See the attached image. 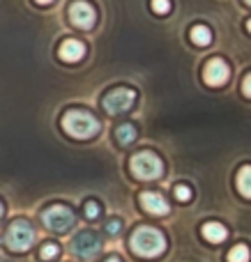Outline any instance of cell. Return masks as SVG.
<instances>
[{
  "mask_svg": "<svg viewBox=\"0 0 251 262\" xmlns=\"http://www.w3.org/2000/svg\"><path fill=\"white\" fill-rule=\"evenodd\" d=\"M129 244H132L134 253H138L141 258H157V255H161L166 251V237L157 228L141 226L134 230Z\"/></svg>",
  "mask_w": 251,
  "mask_h": 262,
  "instance_id": "obj_1",
  "label": "cell"
},
{
  "mask_svg": "<svg viewBox=\"0 0 251 262\" xmlns=\"http://www.w3.org/2000/svg\"><path fill=\"white\" fill-rule=\"evenodd\" d=\"M62 129L72 138H92L99 131V120L95 115H90L88 111L74 108L62 115Z\"/></svg>",
  "mask_w": 251,
  "mask_h": 262,
  "instance_id": "obj_2",
  "label": "cell"
},
{
  "mask_svg": "<svg viewBox=\"0 0 251 262\" xmlns=\"http://www.w3.org/2000/svg\"><path fill=\"white\" fill-rule=\"evenodd\" d=\"M132 172L138 180H159L164 172V163L152 152H138L132 159Z\"/></svg>",
  "mask_w": 251,
  "mask_h": 262,
  "instance_id": "obj_3",
  "label": "cell"
},
{
  "mask_svg": "<svg viewBox=\"0 0 251 262\" xmlns=\"http://www.w3.org/2000/svg\"><path fill=\"white\" fill-rule=\"evenodd\" d=\"M5 239H7V246L12 251H28L32 246V242H35V230H32V226L28 221L16 219V221L9 226Z\"/></svg>",
  "mask_w": 251,
  "mask_h": 262,
  "instance_id": "obj_4",
  "label": "cell"
},
{
  "mask_svg": "<svg viewBox=\"0 0 251 262\" xmlns=\"http://www.w3.org/2000/svg\"><path fill=\"white\" fill-rule=\"evenodd\" d=\"M41 221H44V226L49 228V230L62 235V232H67L69 228L74 226V212L67 205H53V207H49L41 214Z\"/></svg>",
  "mask_w": 251,
  "mask_h": 262,
  "instance_id": "obj_5",
  "label": "cell"
},
{
  "mask_svg": "<svg viewBox=\"0 0 251 262\" xmlns=\"http://www.w3.org/2000/svg\"><path fill=\"white\" fill-rule=\"evenodd\" d=\"M134 99H136V92L134 90H129V88H115V90H111L109 95L104 97V108H106V113H111V115L124 113V111L132 108Z\"/></svg>",
  "mask_w": 251,
  "mask_h": 262,
  "instance_id": "obj_6",
  "label": "cell"
},
{
  "mask_svg": "<svg viewBox=\"0 0 251 262\" xmlns=\"http://www.w3.org/2000/svg\"><path fill=\"white\" fill-rule=\"evenodd\" d=\"M104 249V244H101V237L95 235V232H81V235H76L72 239V253L78 255V258H95L99 251Z\"/></svg>",
  "mask_w": 251,
  "mask_h": 262,
  "instance_id": "obj_7",
  "label": "cell"
},
{
  "mask_svg": "<svg viewBox=\"0 0 251 262\" xmlns=\"http://www.w3.org/2000/svg\"><path fill=\"white\" fill-rule=\"evenodd\" d=\"M69 18H72V23L76 28H83V30H88V28L95 26V9H92L90 3H86V0H76V3H72V7H69Z\"/></svg>",
  "mask_w": 251,
  "mask_h": 262,
  "instance_id": "obj_8",
  "label": "cell"
},
{
  "mask_svg": "<svg viewBox=\"0 0 251 262\" xmlns=\"http://www.w3.org/2000/svg\"><path fill=\"white\" fill-rule=\"evenodd\" d=\"M203 78H205L207 85L219 88L231 78V69H228V64H226L224 60L215 58V60H210V62L205 64V69H203Z\"/></svg>",
  "mask_w": 251,
  "mask_h": 262,
  "instance_id": "obj_9",
  "label": "cell"
},
{
  "mask_svg": "<svg viewBox=\"0 0 251 262\" xmlns=\"http://www.w3.org/2000/svg\"><path fill=\"white\" fill-rule=\"evenodd\" d=\"M141 207L145 209L148 214H155V216H164L169 214V203L161 193L157 191H143L141 193Z\"/></svg>",
  "mask_w": 251,
  "mask_h": 262,
  "instance_id": "obj_10",
  "label": "cell"
},
{
  "mask_svg": "<svg viewBox=\"0 0 251 262\" xmlns=\"http://www.w3.org/2000/svg\"><path fill=\"white\" fill-rule=\"evenodd\" d=\"M58 53L65 62H78V60L86 55V46H83L78 39H65Z\"/></svg>",
  "mask_w": 251,
  "mask_h": 262,
  "instance_id": "obj_11",
  "label": "cell"
},
{
  "mask_svg": "<svg viewBox=\"0 0 251 262\" xmlns=\"http://www.w3.org/2000/svg\"><path fill=\"white\" fill-rule=\"evenodd\" d=\"M203 237H205L207 242H212V244H219V242H224L226 237H228V230H226L221 223L210 221L203 226Z\"/></svg>",
  "mask_w": 251,
  "mask_h": 262,
  "instance_id": "obj_12",
  "label": "cell"
},
{
  "mask_svg": "<svg viewBox=\"0 0 251 262\" xmlns=\"http://www.w3.org/2000/svg\"><path fill=\"white\" fill-rule=\"evenodd\" d=\"M238 191L244 198H251V166H242L238 170Z\"/></svg>",
  "mask_w": 251,
  "mask_h": 262,
  "instance_id": "obj_13",
  "label": "cell"
},
{
  "mask_svg": "<svg viewBox=\"0 0 251 262\" xmlns=\"http://www.w3.org/2000/svg\"><path fill=\"white\" fill-rule=\"evenodd\" d=\"M189 37H192V41L198 46H207L212 41V32L207 26H194L192 32H189Z\"/></svg>",
  "mask_w": 251,
  "mask_h": 262,
  "instance_id": "obj_14",
  "label": "cell"
},
{
  "mask_svg": "<svg viewBox=\"0 0 251 262\" xmlns=\"http://www.w3.org/2000/svg\"><path fill=\"white\" fill-rule=\"evenodd\" d=\"M115 138H118V143L120 145H129V143H134L136 140V127L134 124H120L118 131H115Z\"/></svg>",
  "mask_w": 251,
  "mask_h": 262,
  "instance_id": "obj_15",
  "label": "cell"
},
{
  "mask_svg": "<svg viewBox=\"0 0 251 262\" xmlns=\"http://www.w3.org/2000/svg\"><path fill=\"white\" fill-rule=\"evenodd\" d=\"M251 258V251H249V246H244V244H238L235 249H231V253H228V262H249Z\"/></svg>",
  "mask_w": 251,
  "mask_h": 262,
  "instance_id": "obj_16",
  "label": "cell"
},
{
  "mask_svg": "<svg viewBox=\"0 0 251 262\" xmlns=\"http://www.w3.org/2000/svg\"><path fill=\"white\" fill-rule=\"evenodd\" d=\"M58 251H60V246L53 244V242H49V244L41 246L39 258H41V260H51V258H55V255H58Z\"/></svg>",
  "mask_w": 251,
  "mask_h": 262,
  "instance_id": "obj_17",
  "label": "cell"
},
{
  "mask_svg": "<svg viewBox=\"0 0 251 262\" xmlns=\"http://www.w3.org/2000/svg\"><path fill=\"white\" fill-rule=\"evenodd\" d=\"M83 209H86V216H88V219H97V216L101 214V205L95 203V200H88Z\"/></svg>",
  "mask_w": 251,
  "mask_h": 262,
  "instance_id": "obj_18",
  "label": "cell"
},
{
  "mask_svg": "<svg viewBox=\"0 0 251 262\" xmlns=\"http://www.w3.org/2000/svg\"><path fill=\"white\" fill-rule=\"evenodd\" d=\"M175 198L182 200V203H187V200H192V189L184 184H178L175 186Z\"/></svg>",
  "mask_w": 251,
  "mask_h": 262,
  "instance_id": "obj_19",
  "label": "cell"
},
{
  "mask_svg": "<svg viewBox=\"0 0 251 262\" xmlns=\"http://www.w3.org/2000/svg\"><path fill=\"white\" fill-rule=\"evenodd\" d=\"M152 9L157 14H166L171 9V0H152Z\"/></svg>",
  "mask_w": 251,
  "mask_h": 262,
  "instance_id": "obj_20",
  "label": "cell"
},
{
  "mask_svg": "<svg viewBox=\"0 0 251 262\" xmlns=\"http://www.w3.org/2000/svg\"><path fill=\"white\" fill-rule=\"evenodd\" d=\"M120 230H122V223H120L118 219H111V221L106 223V232H109V235H120Z\"/></svg>",
  "mask_w": 251,
  "mask_h": 262,
  "instance_id": "obj_21",
  "label": "cell"
},
{
  "mask_svg": "<svg viewBox=\"0 0 251 262\" xmlns=\"http://www.w3.org/2000/svg\"><path fill=\"white\" fill-rule=\"evenodd\" d=\"M242 92H244L247 97H251V74H249L247 78H244V83H242Z\"/></svg>",
  "mask_w": 251,
  "mask_h": 262,
  "instance_id": "obj_22",
  "label": "cell"
},
{
  "mask_svg": "<svg viewBox=\"0 0 251 262\" xmlns=\"http://www.w3.org/2000/svg\"><path fill=\"white\" fill-rule=\"evenodd\" d=\"M106 262H122V260H120V258H118V255H111V258H109V260H106Z\"/></svg>",
  "mask_w": 251,
  "mask_h": 262,
  "instance_id": "obj_23",
  "label": "cell"
},
{
  "mask_svg": "<svg viewBox=\"0 0 251 262\" xmlns=\"http://www.w3.org/2000/svg\"><path fill=\"white\" fill-rule=\"evenodd\" d=\"M39 5H49V3H53V0H37Z\"/></svg>",
  "mask_w": 251,
  "mask_h": 262,
  "instance_id": "obj_24",
  "label": "cell"
},
{
  "mask_svg": "<svg viewBox=\"0 0 251 262\" xmlns=\"http://www.w3.org/2000/svg\"><path fill=\"white\" fill-rule=\"evenodd\" d=\"M247 30L251 32V18H249V23H247Z\"/></svg>",
  "mask_w": 251,
  "mask_h": 262,
  "instance_id": "obj_25",
  "label": "cell"
},
{
  "mask_svg": "<svg viewBox=\"0 0 251 262\" xmlns=\"http://www.w3.org/2000/svg\"><path fill=\"white\" fill-rule=\"evenodd\" d=\"M0 216H3V203H0Z\"/></svg>",
  "mask_w": 251,
  "mask_h": 262,
  "instance_id": "obj_26",
  "label": "cell"
},
{
  "mask_svg": "<svg viewBox=\"0 0 251 262\" xmlns=\"http://www.w3.org/2000/svg\"><path fill=\"white\" fill-rule=\"evenodd\" d=\"M247 3H249V5H251V0H247Z\"/></svg>",
  "mask_w": 251,
  "mask_h": 262,
  "instance_id": "obj_27",
  "label": "cell"
}]
</instances>
